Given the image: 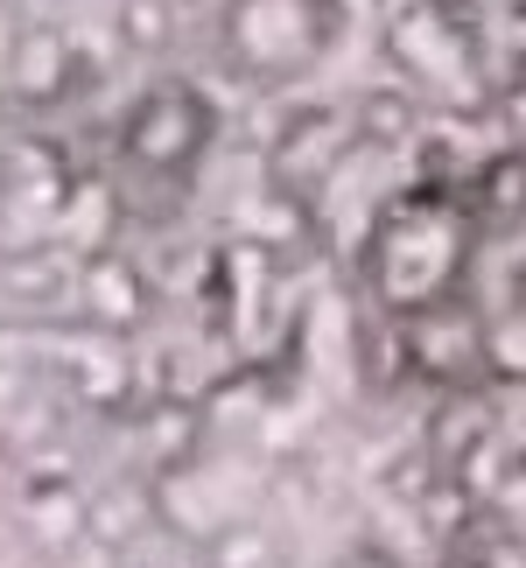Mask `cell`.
<instances>
[{
    "label": "cell",
    "instance_id": "1",
    "mask_svg": "<svg viewBox=\"0 0 526 568\" xmlns=\"http://www.w3.org/2000/svg\"><path fill=\"white\" fill-rule=\"evenodd\" d=\"M471 246H477V217L464 196H449L443 183L401 196L393 211L372 217L365 239V281L380 295L386 316H422L464 295L471 281Z\"/></svg>",
    "mask_w": 526,
    "mask_h": 568
},
{
    "label": "cell",
    "instance_id": "2",
    "mask_svg": "<svg viewBox=\"0 0 526 568\" xmlns=\"http://www.w3.org/2000/svg\"><path fill=\"white\" fill-rule=\"evenodd\" d=\"M211 141H218V105L183 78H155L120 120L127 169H141V176H155V183H183L190 169L211 155Z\"/></svg>",
    "mask_w": 526,
    "mask_h": 568
},
{
    "label": "cell",
    "instance_id": "3",
    "mask_svg": "<svg viewBox=\"0 0 526 568\" xmlns=\"http://www.w3.org/2000/svg\"><path fill=\"white\" fill-rule=\"evenodd\" d=\"M344 0H232L225 50L246 78H295L331 50Z\"/></svg>",
    "mask_w": 526,
    "mask_h": 568
},
{
    "label": "cell",
    "instance_id": "4",
    "mask_svg": "<svg viewBox=\"0 0 526 568\" xmlns=\"http://www.w3.org/2000/svg\"><path fill=\"white\" fill-rule=\"evenodd\" d=\"M351 148H358V120H344L337 105H310V113H289V126L274 134V190L281 196H302L310 204V190H323L351 162Z\"/></svg>",
    "mask_w": 526,
    "mask_h": 568
},
{
    "label": "cell",
    "instance_id": "5",
    "mask_svg": "<svg viewBox=\"0 0 526 568\" xmlns=\"http://www.w3.org/2000/svg\"><path fill=\"white\" fill-rule=\"evenodd\" d=\"M407 358H414V379H428L443 393L477 386V373H485V323H477L471 295L407 316Z\"/></svg>",
    "mask_w": 526,
    "mask_h": 568
},
{
    "label": "cell",
    "instance_id": "6",
    "mask_svg": "<svg viewBox=\"0 0 526 568\" xmlns=\"http://www.w3.org/2000/svg\"><path fill=\"white\" fill-rule=\"evenodd\" d=\"M148 310H155V295H148V274L134 267L127 253H92L78 267V316L92 323V331L105 337H127V331H141Z\"/></svg>",
    "mask_w": 526,
    "mask_h": 568
},
{
    "label": "cell",
    "instance_id": "7",
    "mask_svg": "<svg viewBox=\"0 0 526 568\" xmlns=\"http://www.w3.org/2000/svg\"><path fill=\"white\" fill-rule=\"evenodd\" d=\"M422 449L435 456V464H449V470H464L477 449H492V400L477 386H456L435 400L428 414V428H422Z\"/></svg>",
    "mask_w": 526,
    "mask_h": 568
},
{
    "label": "cell",
    "instance_id": "8",
    "mask_svg": "<svg viewBox=\"0 0 526 568\" xmlns=\"http://www.w3.org/2000/svg\"><path fill=\"white\" fill-rule=\"evenodd\" d=\"M78 84H84V63L63 29H29L14 42V92L29 105H50L63 92H78Z\"/></svg>",
    "mask_w": 526,
    "mask_h": 568
},
{
    "label": "cell",
    "instance_id": "9",
    "mask_svg": "<svg viewBox=\"0 0 526 568\" xmlns=\"http://www.w3.org/2000/svg\"><path fill=\"white\" fill-rule=\"evenodd\" d=\"M21 527H29L36 548L92 540V498H78L63 477H29V485H21Z\"/></svg>",
    "mask_w": 526,
    "mask_h": 568
},
{
    "label": "cell",
    "instance_id": "10",
    "mask_svg": "<svg viewBox=\"0 0 526 568\" xmlns=\"http://www.w3.org/2000/svg\"><path fill=\"white\" fill-rule=\"evenodd\" d=\"M464 204L477 225H492V232H506L526 217V148H498L492 162H477L471 169V183H464Z\"/></svg>",
    "mask_w": 526,
    "mask_h": 568
},
{
    "label": "cell",
    "instance_id": "11",
    "mask_svg": "<svg viewBox=\"0 0 526 568\" xmlns=\"http://www.w3.org/2000/svg\"><path fill=\"white\" fill-rule=\"evenodd\" d=\"M414 126H422V99L401 92V84H386V92H365V99H358V141L401 148Z\"/></svg>",
    "mask_w": 526,
    "mask_h": 568
},
{
    "label": "cell",
    "instance_id": "12",
    "mask_svg": "<svg viewBox=\"0 0 526 568\" xmlns=\"http://www.w3.org/2000/svg\"><path fill=\"white\" fill-rule=\"evenodd\" d=\"M120 29H127V42H134L141 57H162L169 36H175V8H169V0H127Z\"/></svg>",
    "mask_w": 526,
    "mask_h": 568
},
{
    "label": "cell",
    "instance_id": "13",
    "mask_svg": "<svg viewBox=\"0 0 526 568\" xmlns=\"http://www.w3.org/2000/svg\"><path fill=\"white\" fill-rule=\"evenodd\" d=\"M464 568H526V534L519 527H485L464 540Z\"/></svg>",
    "mask_w": 526,
    "mask_h": 568
},
{
    "label": "cell",
    "instance_id": "14",
    "mask_svg": "<svg viewBox=\"0 0 526 568\" xmlns=\"http://www.w3.org/2000/svg\"><path fill=\"white\" fill-rule=\"evenodd\" d=\"M337 568H407V561H401V555H386L380 540H365V548H344Z\"/></svg>",
    "mask_w": 526,
    "mask_h": 568
},
{
    "label": "cell",
    "instance_id": "15",
    "mask_svg": "<svg viewBox=\"0 0 526 568\" xmlns=\"http://www.w3.org/2000/svg\"><path fill=\"white\" fill-rule=\"evenodd\" d=\"M498 105H506V120H513V126H519V134H526V78H519V84H513V92H506V99H498Z\"/></svg>",
    "mask_w": 526,
    "mask_h": 568
},
{
    "label": "cell",
    "instance_id": "16",
    "mask_svg": "<svg viewBox=\"0 0 526 568\" xmlns=\"http://www.w3.org/2000/svg\"><path fill=\"white\" fill-rule=\"evenodd\" d=\"M422 8H435V14H449V21H464V14L477 8V0H422Z\"/></svg>",
    "mask_w": 526,
    "mask_h": 568
},
{
    "label": "cell",
    "instance_id": "17",
    "mask_svg": "<svg viewBox=\"0 0 526 568\" xmlns=\"http://www.w3.org/2000/svg\"><path fill=\"white\" fill-rule=\"evenodd\" d=\"M8 196H14V183H8V169H0V217H8Z\"/></svg>",
    "mask_w": 526,
    "mask_h": 568
}]
</instances>
